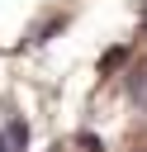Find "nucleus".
<instances>
[{"mask_svg":"<svg viewBox=\"0 0 147 152\" xmlns=\"http://www.w3.org/2000/svg\"><path fill=\"white\" fill-rule=\"evenodd\" d=\"M0 152H9V142H5V133H0Z\"/></svg>","mask_w":147,"mask_h":152,"instance_id":"obj_3","label":"nucleus"},{"mask_svg":"<svg viewBox=\"0 0 147 152\" xmlns=\"http://www.w3.org/2000/svg\"><path fill=\"white\" fill-rule=\"evenodd\" d=\"M128 95L138 100V109H147V71H133V81H128Z\"/></svg>","mask_w":147,"mask_h":152,"instance_id":"obj_2","label":"nucleus"},{"mask_svg":"<svg viewBox=\"0 0 147 152\" xmlns=\"http://www.w3.org/2000/svg\"><path fill=\"white\" fill-rule=\"evenodd\" d=\"M5 142H9V152H14V147L24 152V147H28V124H24V119H9V128H5Z\"/></svg>","mask_w":147,"mask_h":152,"instance_id":"obj_1","label":"nucleus"}]
</instances>
